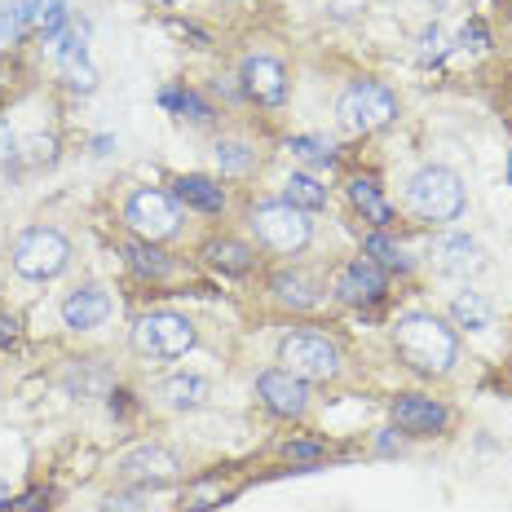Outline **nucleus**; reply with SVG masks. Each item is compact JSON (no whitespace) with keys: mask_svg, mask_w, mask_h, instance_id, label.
Masks as SVG:
<instances>
[{"mask_svg":"<svg viewBox=\"0 0 512 512\" xmlns=\"http://www.w3.org/2000/svg\"><path fill=\"white\" fill-rule=\"evenodd\" d=\"M393 345H398V358L407 362L411 371H420V376H446V371L455 367V358H460L455 332L437 314H424V309L398 318Z\"/></svg>","mask_w":512,"mask_h":512,"instance_id":"nucleus-1","label":"nucleus"},{"mask_svg":"<svg viewBox=\"0 0 512 512\" xmlns=\"http://www.w3.org/2000/svg\"><path fill=\"white\" fill-rule=\"evenodd\" d=\"M464 204H468V195H464V181H460L455 168L429 164V168H420V173L407 181V208L420 221H433V226L460 221Z\"/></svg>","mask_w":512,"mask_h":512,"instance_id":"nucleus-2","label":"nucleus"},{"mask_svg":"<svg viewBox=\"0 0 512 512\" xmlns=\"http://www.w3.org/2000/svg\"><path fill=\"white\" fill-rule=\"evenodd\" d=\"M283 371H292L296 380L314 384V380H336L340 376V345L327 332L301 327V332H287L279 345Z\"/></svg>","mask_w":512,"mask_h":512,"instance_id":"nucleus-3","label":"nucleus"},{"mask_svg":"<svg viewBox=\"0 0 512 512\" xmlns=\"http://www.w3.org/2000/svg\"><path fill=\"white\" fill-rule=\"evenodd\" d=\"M128 345H133L142 358L173 362V358H181V354H190V349H195V327H190V318L159 309V314L137 318V327H133V336H128Z\"/></svg>","mask_w":512,"mask_h":512,"instance_id":"nucleus-4","label":"nucleus"},{"mask_svg":"<svg viewBox=\"0 0 512 512\" xmlns=\"http://www.w3.org/2000/svg\"><path fill=\"white\" fill-rule=\"evenodd\" d=\"M252 234L261 248H270L279 256H296L309 243L314 226H309V212L292 208L287 199H274V204H261L252 212Z\"/></svg>","mask_w":512,"mask_h":512,"instance_id":"nucleus-5","label":"nucleus"},{"mask_svg":"<svg viewBox=\"0 0 512 512\" xmlns=\"http://www.w3.org/2000/svg\"><path fill=\"white\" fill-rule=\"evenodd\" d=\"M9 256H14V270L23 274V279H58L71 261V243L49 226H31L14 239Z\"/></svg>","mask_w":512,"mask_h":512,"instance_id":"nucleus-6","label":"nucleus"},{"mask_svg":"<svg viewBox=\"0 0 512 512\" xmlns=\"http://www.w3.org/2000/svg\"><path fill=\"white\" fill-rule=\"evenodd\" d=\"M393 115H398V98H393V89H384L376 80L349 84L336 102V124L345 133H371V128L389 124Z\"/></svg>","mask_w":512,"mask_h":512,"instance_id":"nucleus-7","label":"nucleus"},{"mask_svg":"<svg viewBox=\"0 0 512 512\" xmlns=\"http://www.w3.org/2000/svg\"><path fill=\"white\" fill-rule=\"evenodd\" d=\"M124 221H128V230H133L137 239L164 243V239H173V234L181 230V208H177L173 195L142 186V190H133V195H128Z\"/></svg>","mask_w":512,"mask_h":512,"instance_id":"nucleus-8","label":"nucleus"},{"mask_svg":"<svg viewBox=\"0 0 512 512\" xmlns=\"http://www.w3.org/2000/svg\"><path fill=\"white\" fill-rule=\"evenodd\" d=\"M62 27H67V5H62V0H9V5L0 9V49L18 45L27 31H49V36H58Z\"/></svg>","mask_w":512,"mask_h":512,"instance_id":"nucleus-9","label":"nucleus"},{"mask_svg":"<svg viewBox=\"0 0 512 512\" xmlns=\"http://www.w3.org/2000/svg\"><path fill=\"white\" fill-rule=\"evenodd\" d=\"M256 398L265 402V411L283 415V420H296V415H305V407H309L305 380H296L292 371H283V367L256 376Z\"/></svg>","mask_w":512,"mask_h":512,"instance_id":"nucleus-10","label":"nucleus"},{"mask_svg":"<svg viewBox=\"0 0 512 512\" xmlns=\"http://www.w3.org/2000/svg\"><path fill=\"white\" fill-rule=\"evenodd\" d=\"M53 62L62 67V76H67L71 89L89 93L93 84H98V71L89 67V45H84V23L80 27H62L58 36H53Z\"/></svg>","mask_w":512,"mask_h":512,"instance_id":"nucleus-11","label":"nucleus"},{"mask_svg":"<svg viewBox=\"0 0 512 512\" xmlns=\"http://www.w3.org/2000/svg\"><path fill=\"white\" fill-rule=\"evenodd\" d=\"M243 93H248L252 102H261V106H279L287 98L283 62L270 58V53H252V58L243 62Z\"/></svg>","mask_w":512,"mask_h":512,"instance_id":"nucleus-12","label":"nucleus"},{"mask_svg":"<svg viewBox=\"0 0 512 512\" xmlns=\"http://www.w3.org/2000/svg\"><path fill=\"white\" fill-rule=\"evenodd\" d=\"M446 407L437 398H424V393H402L398 402H393V424H398L402 433L411 437H433L446 429Z\"/></svg>","mask_w":512,"mask_h":512,"instance_id":"nucleus-13","label":"nucleus"},{"mask_svg":"<svg viewBox=\"0 0 512 512\" xmlns=\"http://www.w3.org/2000/svg\"><path fill=\"white\" fill-rule=\"evenodd\" d=\"M336 296L345 305H376L384 296V270L371 256H358L336 274Z\"/></svg>","mask_w":512,"mask_h":512,"instance_id":"nucleus-14","label":"nucleus"},{"mask_svg":"<svg viewBox=\"0 0 512 512\" xmlns=\"http://www.w3.org/2000/svg\"><path fill=\"white\" fill-rule=\"evenodd\" d=\"M106 318H111V296H106L98 283L76 287V292L62 301V323H67L71 332H93V327H102Z\"/></svg>","mask_w":512,"mask_h":512,"instance_id":"nucleus-15","label":"nucleus"},{"mask_svg":"<svg viewBox=\"0 0 512 512\" xmlns=\"http://www.w3.org/2000/svg\"><path fill=\"white\" fill-rule=\"evenodd\" d=\"M177 455L173 451H164V446H137V451H128L124 460H120V473L128 477V482H173L177 477Z\"/></svg>","mask_w":512,"mask_h":512,"instance_id":"nucleus-16","label":"nucleus"},{"mask_svg":"<svg viewBox=\"0 0 512 512\" xmlns=\"http://www.w3.org/2000/svg\"><path fill=\"white\" fill-rule=\"evenodd\" d=\"M433 265L442 274H477L486 265V252L468 234H437L433 239Z\"/></svg>","mask_w":512,"mask_h":512,"instance_id":"nucleus-17","label":"nucleus"},{"mask_svg":"<svg viewBox=\"0 0 512 512\" xmlns=\"http://www.w3.org/2000/svg\"><path fill=\"white\" fill-rule=\"evenodd\" d=\"M270 292L279 296L283 305H292V309H314L318 301H323V283H318L314 274H305V270H279L274 274V283H270Z\"/></svg>","mask_w":512,"mask_h":512,"instance_id":"nucleus-18","label":"nucleus"},{"mask_svg":"<svg viewBox=\"0 0 512 512\" xmlns=\"http://www.w3.org/2000/svg\"><path fill=\"white\" fill-rule=\"evenodd\" d=\"M173 186H177L173 199H177V204H186V208H199V212H221V208H226V190H221L212 177L190 173V177H177Z\"/></svg>","mask_w":512,"mask_h":512,"instance_id":"nucleus-19","label":"nucleus"},{"mask_svg":"<svg viewBox=\"0 0 512 512\" xmlns=\"http://www.w3.org/2000/svg\"><path fill=\"white\" fill-rule=\"evenodd\" d=\"M159 398H164V407H173V411H199L212 398V384L204 376H168L159 384Z\"/></svg>","mask_w":512,"mask_h":512,"instance_id":"nucleus-20","label":"nucleus"},{"mask_svg":"<svg viewBox=\"0 0 512 512\" xmlns=\"http://www.w3.org/2000/svg\"><path fill=\"white\" fill-rule=\"evenodd\" d=\"M204 256L217 265L221 274H248L256 265V252L248 248V243H234V239H212L204 248Z\"/></svg>","mask_w":512,"mask_h":512,"instance_id":"nucleus-21","label":"nucleus"},{"mask_svg":"<svg viewBox=\"0 0 512 512\" xmlns=\"http://www.w3.org/2000/svg\"><path fill=\"white\" fill-rule=\"evenodd\" d=\"M451 318L460 327H468V332H486V327L495 323V309H490V301L482 292H460L451 301Z\"/></svg>","mask_w":512,"mask_h":512,"instance_id":"nucleus-22","label":"nucleus"},{"mask_svg":"<svg viewBox=\"0 0 512 512\" xmlns=\"http://www.w3.org/2000/svg\"><path fill=\"white\" fill-rule=\"evenodd\" d=\"M349 199H354V208H358L367 221H376V226H389V221H393V208L384 204V195H380L376 181H367V177L349 181Z\"/></svg>","mask_w":512,"mask_h":512,"instance_id":"nucleus-23","label":"nucleus"},{"mask_svg":"<svg viewBox=\"0 0 512 512\" xmlns=\"http://www.w3.org/2000/svg\"><path fill=\"white\" fill-rule=\"evenodd\" d=\"M283 199L292 208H301V212H318V208H327V186L318 177H309V173H292L287 177Z\"/></svg>","mask_w":512,"mask_h":512,"instance_id":"nucleus-24","label":"nucleus"},{"mask_svg":"<svg viewBox=\"0 0 512 512\" xmlns=\"http://www.w3.org/2000/svg\"><path fill=\"white\" fill-rule=\"evenodd\" d=\"M362 252H367L371 261L380 265V270H398V274H407L411 265H415L411 256L402 252V248H398V243H393V239H384V234H371V239L362 243Z\"/></svg>","mask_w":512,"mask_h":512,"instance_id":"nucleus-25","label":"nucleus"},{"mask_svg":"<svg viewBox=\"0 0 512 512\" xmlns=\"http://www.w3.org/2000/svg\"><path fill=\"white\" fill-rule=\"evenodd\" d=\"M159 102H164L168 111H177V115H186V120H195V124H208V120H212V106L199 98V93H190V89H164V93H159Z\"/></svg>","mask_w":512,"mask_h":512,"instance_id":"nucleus-26","label":"nucleus"},{"mask_svg":"<svg viewBox=\"0 0 512 512\" xmlns=\"http://www.w3.org/2000/svg\"><path fill=\"white\" fill-rule=\"evenodd\" d=\"M128 265H133L137 274H151V279H159V274H168V261H164V252L155 248V243H146V239H137V243H128Z\"/></svg>","mask_w":512,"mask_h":512,"instance_id":"nucleus-27","label":"nucleus"},{"mask_svg":"<svg viewBox=\"0 0 512 512\" xmlns=\"http://www.w3.org/2000/svg\"><path fill=\"white\" fill-rule=\"evenodd\" d=\"M252 159H256V151H252L248 142H239V137H226V142H217V164H221V173H248Z\"/></svg>","mask_w":512,"mask_h":512,"instance_id":"nucleus-28","label":"nucleus"},{"mask_svg":"<svg viewBox=\"0 0 512 512\" xmlns=\"http://www.w3.org/2000/svg\"><path fill=\"white\" fill-rule=\"evenodd\" d=\"M287 151H296L301 159H309V164H332V159H336L332 142H323V137H292V142H287Z\"/></svg>","mask_w":512,"mask_h":512,"instance_id":"nucleus-29","label":"nucleus"},{"mask_svg":"<svg viewBox=\"0 0 512 512\" xmlns=\"http://www.w3.org/2000/svg\"><path fill=\"white\" fill-rule=\"evenodd\" d=\"M14 164H18V137H14V128L0 120V186H9Z\"/></svg>","mask_w":512,"mask_h":512,"instance_id":"nucleus-30","label":"nucleus"},{"mask_svg":"<svg viewBox=\"0 0 512 512\" xmlns=\"http://www.w3.org/2000/svg\"><path fill=\"white\" fill-rule=\"evenodd\" d=\"M318 455H323L318 442H292L287 446V460H318Z\"/></svg>","mask_w":512,"mask_h":512,"instance_id":"nucleus-31","label":"nucleus"},{"mask_svg":"<svg viewBox=\"0 0 512 512\" xmlns=\"http://www.w3.org/2000/svg\"><path fill=\"white\" fill-rule=\"evenodd\" d=\"M45 508H49V490H31V495L14 512H45Z\"/></svg>","mask_w":512,"mask_h":512,"instance_id":"nucleus-32","label":"nucleus"},{"mask_svg":"<svg viewBox=\"0 0 512 512\" xmlns=\"http://www.w3.org/2000/svg\"><path fill=\"white\" fill-rule=\"evenodd\" d=\"M106 512H137V504H133V499H111Z\"/></svg>","mask_w":512,"mask_h":512,"instance_id":"nucleus-33","label":"nucleus"},{"mask_svg":"<svg viewBox=\"0 0 512 512\" xmlns=\"http://www.w3.org/2000/svg\"><path fill=\"white\" fill-rule=\"evenodd\" d=\"M0 512H9V490L0 486Z\"/></svg>","mask_w":512,"mask_h":512,"instance_id":"nucleus-34","label":"nucleus"},{"mask_svg":"<svg viewBox=\"0 0 512 512\" xmlns=\"http://www.w3.org/2000/svg\"><path fill=\"white\" fill-rule=\"evenodd\" d=\"M508 173H512V155H508Z\"/></svg>","mask_w":512,"mask_h":512,"instance_id":"nucleus-35","label":"nucleus"},{"mask_svg":"<svg viewBox=\"0 0 512 512\" xmlns=\"http://www.w3.org/2000/svg\"><path fill=\"white\" fill-rule=\"evenodd\" d=\"M164 5H177V0H164Z\"/></svg>","mask_w":512,"mask_h":512,"instance_id":"nucleus-36","label":"nucleus"}]
</instances>
